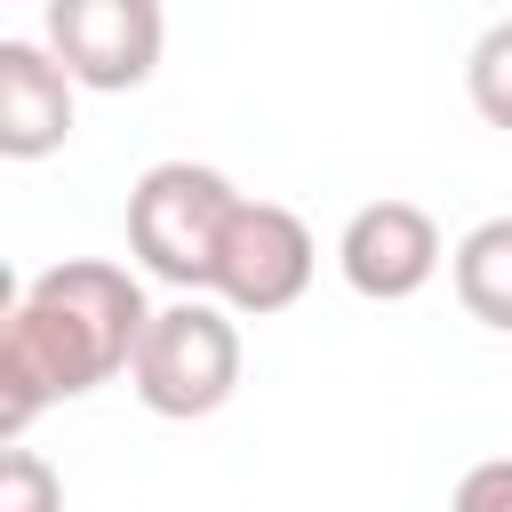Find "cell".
Wrapping results in <instances>:
<instances>
[{
  "instance_id": "6da1fadb",
  "label": "cell",
  "mask_w": 512,
  "mask_h": 512,
  "mask_svg": "<svg viewBox=\"0 0 512 512\" xmlns=\"http://www.w3.org/2000/svg\"><path fill=\"white\" fill-rule=\"evenodd\" d=\"M144 328H152V304L128 264L64 256L40 280H24L0 328V440H24L40 408L128 376Z\"/></svg>"
},
{
  "instance_id": "7a4b0ae2",
  "label": "cell",
  "mask_w": 512,
  "mask_h": 512,
  "mask_svg": "<svg viewBox=\"0 0 512 512\" xmlns=\"http://www.w3.org/2000/svg\"><path fill=\"white\" fill-rule=\"evenodd\" d=\"M240 200H248V192H240L224 168H208V160H152V168L128 184V256H136L152 280H168V288H184V296H208L216 248H224Z\"/></svg>"
},
{
  "instance_id": "3957f363",
  "label": "cell",
  "mask_w": 512,
  "mask_h": 512,
  "mask_svg": "<svg viewBox=\"0 0 512 512\" xmlns=\"http://www.w3.org/2000/svg\"><path fill=\"white\" fill-rule=\"evenodd\" d=\"M136 400L168 424H192V416H216L232 392H240V328H232V304L216 296H176L152 312L144 344H136V368H128Z\"/></svg>"
},
{
  "instance_id": "277c9868",
  "label": "cell",
  "mask_w": 512,
  "mask_h": 512,
  "mask_svg": "<svg viewBox=\"0 0 512 512\" xmlns=\"http://www.w3.org/2000/svg\"><path fill=\"white\" fill-rule=\"evenodd\" d=\"M48 48L80 88L128 96L160 72L168 16L160 0H48Z\"/></svg>"
},
{
  "instance_id": "5b68a950",
  "label": "cell",
  "mask_w": 512,
  "mask_h": 512,
  "mask_svg": "<svg viewBox=\"0 0 512 512\" xmlns=\"http://www.w3.org/2000/svg\"><path fill=\"white\" fill-rule=\"evenodd\" d=\"M312 264H320V248H312V232H304L296 208H280V200H240V216H232V232H224V248H216L208 296L232 304V312H248V320H264V312H288V304L312 288Z\"/></svg>"
},
{
  "instance_id": "8992f818",
  "label": "cell",
  "mask_w": 512,
  "mask_h": 512,
  "mask_svg": "<svg viewBox=\"0 0 512 512\" xmlns=\"http://www.w3.org/2000/svg\"><path fill=\"white\" fill-rule=\"evenodd\" d=\"M336 272L368 304H408L440 272V224H432V208H416V200H368V208H352V224L336 240Z\"/></svg>"
},
{
  "instance_id": "52a82bcc",
  "label": "cell",
  "mask_w": 512,
  "mask_h": 512,
  "mask_svg": "<svg viewBox=\"0 0 512 512\" xmlns=\"http://www.w3.org/2000/svg\"><path fill=\"white\" fill-rule=\"evenodd\" d=\"M72 72L48 40H0V160H48L72 136Z\"/></svg>"
},
{
  "instance_id": "ba28073f",
  "label": "cell",
  "mask_w": 512,
  "mask_h": 512,
  "mask_svg": "<svg viewBox=\"0 0 512 512\" xmlns=\"http://www.w3.org/2000/svg\"><path fill=\"white\" fill-rule=\"evenodd\" d=\"M448 280H456V304H464L480 328L512 336V216L472 224V232L456 240V256H448Z\"/></svg>"
},
{
  "instance_id": "9c48e42d",
  "label": "cell",
  "mask_w": 512,
  "mask_h": 512,
  "mask_svg": "<svg viewBox=\"0 0 512 512\" xmlns=\"http://www.w3.org/2000/svg\"><path fill=\"white\" fill-rule=\"evenodd\" d=\"M464 96H472V112H480L488 128L512 136V16H496V24L472 40V56H464Z\"/></svg>"
},
{
  "instance_id": "30bf717a",
  "label": "cell",
  "mask_w": 512,
  "mask_h": 512,
  "mask_svg": "<svg viewBox=\"0 0 512 512\" xmlns=\"http://www.w3.org/2000/svg\"><path fill=\"white\" fill-rule=\"evenodd\" d=\"M0 512H64V480L40 448L8 440L0 448Z\"/></svg>"
},
{
  "instance_id": "8fae6325",
  "label": "cell",
  "mask_w": 512,
  "mask_h": 512,
  "mask_svg": "<svg viewBox=\"0 0 512 512\" xmlns=\"http://www.w3.org/2000/svg\"><path fill=\"white\" fill-rule=\"evenodd\" d=\"M448 512H512V456H488L456 480V504Z\"/></svg>"
}]
</instances>
